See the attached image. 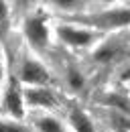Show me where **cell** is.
<instances>
[{"label":"cell","mask_w":130,"mask_h":132,"mask_svg":"<svg viewBox=\"0 0 130 132\" xmlns=\"http://www.w3.org/2000/svg\"><path fill=\"white\" fill-rule=\"evenodd\" d=\"M18 39V37H16ZM10 59V71H12V79L20 87H43V85H57L55 77V67L53 63L39 57L37 53L29 51L25 45H16L14 55H8Z\"/></svg>","instance_id":"2"},{"label":"cell","mask_w":130,"mask_h":132,"mask_svg":"<svg viewBox=\"0 0 130 132\" xmlns=\"http://www.w3.org/2000/svg\"><path fill=\"white\" fill-rule=\"evenodd\" d=\"M85 65L94 67H118L130 57V33L106 35L87 55Z\"/></svg>","instance_id":"6"},{"label":"cell","mask_w":130,"mask_h":132,"mask_svg":"<svg viewBox=\"0 0 130 132\" xmlns=\"http://www.w3.org/2000/svg\"><path fill=\"white\" fill-rule=\"evenodd\" d=\"M12 79V71H10V59L8 55H0V94L6 89V85Z\"/></svg>","instance_id":"13"},{"label":"cell","mask_w":130,"mask_h":132,"mask_svg":"<svg viewBox=\"0 0 130 132\" xmlns=\"http://www.w3.org/2000/svg\"><path fill=\"white\" fill-rule=\"evenodd\" d=\"M114 81L118 85L130 87V57L126 61H122L118 67H114Z\"/></svg>","instance_id":"12"},{"label":"cell","mask_w":130,"mask_h":132,"mask_svg":"<svg viewBox=\"0 0 130 132\" xmlns=\"http://www.w3.org/2000/svg\"><path fill=\"white\" fill-rule=\"evenodd\" d=\"M25 128L27 132H69L63 112H31Z\"/></svg>","instance_id":"10"},{"label":"cell","mask_w":130,"mask_h":132,"mask_svg":"<svg viewBox=\"0 0 130 132\" xmlns=\"http://www.w3.org/2000/svg\"><path fill=\"white\" fill-rule=\"evenodd\" d=\"M0 114L8 120H12L16 124L25 126L27 118H29V110L25 106V98H22V87L10 79V83L6 85V89L0 94Z\"/></svg>","instance_id":"8"},{"label":"cell","mask_w":130,"mask_h":132,"mask_svg":"<svg viewBox=\"0 0 130 132\" xmlns=\"http://www.w3.org/2000/svg\"><path fill=\"white\" fill-rule=\"evenodd\" d=\"M25 106L31 112H63V94L57 85H43V87H22Z\"/></svg>","instance_id":"7"},{"label":"cell","mask_w":130,"mask_h":132,"mask_svg":"<svg viewBox=\"0 0 130 132\" xmlns=\"http://www.w3.org/2000/svg\"><path fill=\"white\" fill-rule=\"evenodd\" d=\"M14 20V4L8 0H0V29L6 31L8 24H12Z\"/></svg>","instance_id":"11"},{"label":"cell","mask_w":130,"mask_h":132,"mask_svg":"<svg viewBox=\"0 0 130 132\" xmlns=\"http://www.w3.org/2000/svg\"><path fill=\"white\" fill-rule=\"evenodd\" d=\"M16 37L20 45H25L29 51L37 53L39 57L49 59L53 55L55 47V33H53V18L41 8V2H32V6L22 8L20 16H16Z\"/></svg>","instance_id":"1"},{"label":"cell","mask_w":130,"mask_h":132,"mask_svg":"<svg viewBox=\"0 0 130 132\" xmlns=\"http://www.w3.org/2000/svg\"><path fill=\"white\" fill-rule=\"evenodd\" d=\"M55 47L63 49L67 55H87L106 37L81 20H53Z\"/></svg>","instance_id":"3"},{"label":"cell","mask_w":130,"mask_h":132,"mask_svg":"<svg viewBox=\"0 0 130 132\" xmlns=\"http://www.w3.org/2000/svg\"><path fill=\"white\" fill-rule=\"evenodd\" d=\"M77 20L104 35L130 33V2H94V8Z\"/></svg>","instance_id":"4"},{"label":"cell","mask_w":130,"mask_h":132,"mask_svg":"<svg viewBox=\"0 0 130 132\" xmlns=\"http://www.w3.org/2000/svg\"><path fill=\"white\" fill-rule=\"evenodd\" d=\"M63 116L67 120L69 132H102V122L92 110L83 108L77 102L67 104L63 110Z\"/></svg>","instance_id":"9"},{"label":"cell","mask_w":130,"mask_h":132,"mask_svg":"<svg viewBox=\"0 0 130 132\" xmlns=\"http://www.w3.org/2000/svg\"><path fill=\"white\" fill-rule=\"evenodd\" d=\"M0 132H27L25 126H20V124H16L12 120H8V118H4V116L0 114Z\"/></svg>","instance_id":"14"},{"label":"cell","mask_w":130,"mask_h":132,"mask_svg":"<svg viewBox=\"0 0 130 132\" xmlns=\"http://www.w3.org/2000/svg\"><path fill=\"white\" fill-rule=\"evenodd\" d=\"M6 37H8V31H2V29H0V55H8V45H6Z\"/></svg>","instance_id":"15"},{"label":"cell","mask_w":130,"mask_h":132,"mask_svg":"<svg viewBox=\"0 0 130 132\" xmlns=\"http://www.w3.org/2000/svg\"><path fill=\"white\" fill-rule=\"evenodd\" d=\"M55 77H57V87L61 94L71 96L73 100H79L87 94L90 89V71L85 61L77 57L67 55L59 65L55 67Z\"/></svg>","instance_id":"5"}]
</instances>
